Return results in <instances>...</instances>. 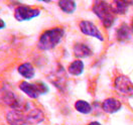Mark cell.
<instances>
[{"instance_id": "cell-1", "label": "cell", "mask_w": 133, "mask_h": 125, "mask_svg": "<svg viewBox=\"0 0 133 125\" xmlns=\"http://www.w3.org/2000/svg\"><path fill=\"white\" fill-rule=\"evenodd\" d=\"M64 34H65V30L61 27H56V28L45 30L38 40L37 48L42 50H50L55 49L62 42Z\"/></svg>"}, {"instance_id": "cell-15", "label": "cell", "mask_w": 133, "mask_h": 125, "mask_svg": "<svg viewBox=\"0 0 133 125\" xmlns=\"http://www.w3.org/2000/svg\"><path fill=\"white\" fill-rule=\"evenodd\" d=\"M112 11L114 14H124L128 9V3L125 1H113L111 3Z\"/></svg>"}, {"instance_id": "cell-19", "label": "cell", "mask_w": 133, "mask_h": 125, "mask_svg": "<svg viewBox=\"0 0 133 125\" xmlns=\"http://www.w3.org/2000/svg\"><path fill=\"white\" fill-rule=\"evenodd\" d=\"M131 31L133 32V21H132V25H131Z\"/></svg>"}, {"instance_id": "cell-16", "label": "cell", "mask_w": 133, "mask_h": 125, "mask_svg": "<svg viewBox=\"0 0 133 125\" xmlns=\"http://www.w3.org/2000/svg\"><path fill=\"white\" fill-rule=\"evenodd\" d=\"M75 108L79 113H82V114H89L92 111V106L87 101L84 100L77 101L75 104Z\"/></svg>"}, {"instance_id": "cell-2", "label": "cell", "mask_w": 133, "mask_h": 125, "mask_svg": "<svg viewBox=\"0 0 133 125\" xmlns=\"http://www.w3.org/2000/svg\"><path fill=\"white\" fill-rule=\"evenodd\" d=\"M94 13L99 17V19L103 22L105 27H111L115 21V14L112 11L111 4L106 1H95L93 6Z\"/></svg>"}, {"instance_id": "cell-10", "label": "cell", "mask_w": 133, "mask_h": 125, "mask_svg": "<svg viewBox=\"0 0 133 125\" xmlns=\"http://www.w3.org/2000/svg\"><path fill=\"white\" fill-rule=\"evenodd\" d=\"M74 54L78 58H88L92 55V50L85 43L77 42L74 45Z\"/></svg>"}, {"instance_id": "cell-12", "label": "cell", "mask_w": 133, "mask_h": 125, "mask_svg": "<svg viewBox=\"0 0 133 125\" xmlns=\"http://www.w3.org/2000/svg\"><path fill=\"white\" fill-rule=\"evenodd\" d=\"M58 6L65 13L72 14L77 9V3L73 0H61L58 1Z\"/></svg>"}, {"instance_id": "cell-6", "label": "cell", "mask_w": 133, "mask_h": 125, "mask_svg": "<svg viewBox=\"0 0 133 125\" xmlns=\"http://www.w3.org/2000/svg\"><path fill=\"white\" fill-rule=\"evenodd\" d=\"M6 119L10 125H28L24 110L12 109L6 113Z\"/></svg>"}, {"instance_id": "cell-11", "label": "cell", "mask_w": 133, "mask_h": 125, "mask_svg": "<svg viewBox=\"0 0 133 125\" xmlns=\"http://www.w3.org/2000/svg\"><path fill=\"white\" fill-rule=\"evenodd\" d=\"M19 75L22 76L23 78L27 79V80H31L34 78L35 75V71H34V68L31 64L29 63H24V64H21L18 69H17Z\"/></svg>"}, {"instance_id": "cell-9", "label": "cell", "mask_w": 133, "mask_h": 125, "mask_svg": "<svg viewBox=\"0 0 133 125\" xmlns=\"http://www.w3.org/2000/svg\"><path fill=\"white\" fill-rule=\"evenodd\" d=\"M122 107L121 103L119 100L114 99V98H108L102 103V109L109 114H113L116 113L117 111H119Z\"/></svg>"}, {"instance_id": "cell-8", "label": "cell", "mask_w": 133, "mask_h": 125, "mask_svg": "<svg viewBox=\"0 0 133 125\" xmlns=\"http://www.w3.org/2000/svg\"><path fill=\"white\" fill-rule=\"evenodd\" d=\"M80 29L84 34L89 35V36H93L95 38H98L100 42L104 41V37L102 34L100 32V30L98 29V27L94 24L91 21L88 20H83L80 22Z\"/></svg>"}, {"instance_id": "cell-3", "label": "cell", "mask_w": 133, "mask_h": 125, "mask_svg": "<svg viewBox=\"0 0 133 125\" xmlns=\"http://www.w3.org/2000/svg\"><path fill=\"white\" fill-rule=\"evenodd\" d=\"M19 89L31 99H36L41 95H44L49 92V87L46 86V84L41 81L36 83H28L23 81L19 84Z\"/></svg>"}, {"instance_id": "cell-13", "label": "cell", "mask_w": 133, "mask_h": 125, "mask_svg": "<svg viewBox=\"0 0 133 125\" xmlns=\"http://www.w3.org/2000/svg\"><path fill=\"white\" fill-rule=\"evenodd\" d=\"M130 37H131V28L127 24L123 23L117 30V38L120 42H125L130 40Z\"/></svg>"}, {"instance_id": "cell-14", "label": "cell", "mask_w": 133, "mask_h": 125, "mask_svg": "<svg viewBox=\"0 0 133 125\" xmlns=\"http://www.w3.org/2000/svg\"><path fill=\"white\" fill-rule=\"evenodd\" d=\"M68 70L72 76H80L84 72V63L81 60H76L69 66Z\"/></svg>"}, {"instance_id": "cell-5", "label": "cell", "mask_w": 133, "mask_h": 125, "mask_svg": "<svg viewBox=\"0 0 133 125\" xmlns=\"http://www.w3.org/2000/svg\"><path fill=\"white\" fill-rule=\"evenodd\" d=\"M41 10L36 8H30L25 5H20L15 8L14 17L17 21H28L35 17L39 16Z\"/></svg>"}, {"instance_id": "cell-4", "label": "cell", "mask_w": 133, "mask_h": 125, "mask_svg": "<svg viewBox=\"0 0 133 125\" xmlns=\"http://www.w3.org/2000/svg\"><path fill=\"white\" fill-rule=\"evenodd\" d=\"M0 103L6 104L12 109L20 110L23 108L26 102H23V100L19 99L16 95L11 91L6 90V89H2L0 91Z\"/></svg>"}, {"instance_id": "cell-18", "label": "cell", "mask_w": 133, "mask_h": 125, "mask_svg": "<svg viewBox=\"0 0 133 125\" xmlns=\"http://www.w3.org/2000/svg\"><path fill=\"white\" fill-rule=\"evenodd\" d=\"M89 125H102L100 122H98V121H93V122H91Z\"/></svg>"}, {"instance_id": "cell-7", "label": "cell", "mask_w": 133, "mask_h": 125, "mask_svg": "<svg viewBox=\"0 0 133 125\" xmlns=\"http://www.w3.org/2000/svg\"><path fill=\"white\" fill-rule=\"evenodd\" d=\"M115 89L118 92L133 97V83L126 76H119L115 80Z\"/></svg>"}, {"instance_id": "cell-17", "label": "cell", "mask_w": 133, "mask_h": 125, "mask_svg": "<svg viewBox=\"0 0 133 125\" xmlns=\"http://www.w3.org/2000/svg\"><path fill=\"white\" fill-rule=\"evenodd\" d=\"M5 27H6V23L4 22L3 19L0 18V29H3V28H5Z\"/></svg>"}]
</instances>
